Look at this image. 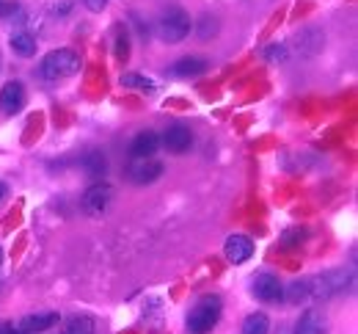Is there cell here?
Listing matches in <instances>:
<instances>
[{
  "instance_id": "obj_1",
  "label": "cell",
  "mask_w": 358,
  "mask_h": 334,
  "mask_svg": "<svg viewBox=\"0 0 358 334\" xmlns=\"http://www.w3.org/2000/svg\"><path fill=\"white\" fill-rule=\"evenodd\" d=\"M350 285V271L345 268H336V271H325V274H317L309 279H301V282H292L289 287H284V298L289 304H298V301H328L339 293H345V287Z\"/></svg>"
},
{
  "instance_id": "obj_2",
  "label": "cell",
  "mask_w": 358,
  "mask_h": 334,
  "mask_svg": "<svg viewBox=\"0 0 358 334\" xmlns=\"http://www.w3.org/2000/svg\"><path fill=\"white\" fill-rule=\"evenodd\" d=\"M221 312H224V301L218 295H204L196 301V307L187 312V321H185V332L187 334H210L218 321H221Z\"/></svg>"
},
{
  "instance_id": "obj_3",
  "label": "cell",
  "mask_w": 358,
  "mask_h": 334,
  "mask_svg": "<svg viewBox=\"0 0 358 334\" xmlns=\"http://www.w3.org/2000/svg\"><path fill=\"white\" fill-rule=\"evenodd\" d=\"M80 72V55L75 50H52L42 58V67H39V75L45 81H64V78H72Z\"/></svg>"
},
{
  "instance_id": "obj_4",
  "label": "cell",
  "mask_w": 358,
  "mask_h": 334,
  "mask_svg": "<svg viewBox=\"0 0 358 334\" xmlns=\"http://www.w3.org/2000/svg\"><path fill=\"white\" fill-rule=\"evenodd\" d=\"M187 34H190V17H187L182 8H169V11L160 17V22H157V36H160V42L177 45Z\"/></svg>"
},
{
  "instance_id": "obj_5",
  "label": "cell",
  "mask_w": 358,
  "mask_h": 334,
  "mask_svg": "<svg viewBox=\"0 0 358 334\" xmlns=\"http://www.w3.org/2000/svg\"><path fill=\"white\" fill-rule=\"evenodd\" d=\"M163 172H166V166L155 158H133V163L127 166V177L135 186H152L163 177Z\"/></svg>"
},
{
  "instance_id": "obj_6",
  "label": "cell",
  "mask_w": 358,
  "mask_h": 334,
  "mask_svg": "<svg viewBox=\"0 0 358 334\" xmlns=\"http://www.w3.org/2000/svg\"><path fill=\"white\" fill-rule=\"evenodd\" d=\"M110 202H113V188H110L108 183H94L89 191L83 193V199H80L83 213L91 216V218L102 216V213L110 207Z\"/></svg>"
},
{
  "instance_id": "obj_7",
  "label": "cell",
  "mask_w": 358,
  "mask_h": 334,
  "mask_svg": "<svg viewBox=\"0 0 358 334\" xmlns=\"http://www.w3.org/2000/svg\"><path fill=\"white\" fill-rule=\"evenodd\" d=\"M251 293H254L259 301H265V304H275V301L284 298V285L278 282V277L262 271V274H257V277L251 279Z\"/></svg>"
},
{
  "instance_id": "obj_8",
  "label": "cell",
  "mask_w": 358,
  "mask_h": 334,
  "mask_svg": "<svg viewBox=\"0 0 358 334\" xmlns=\"http://www.w3.org/2000/svg\"><path fill=\"white\" fill-rule=\"evenodd\" d=\"M160 144H163L171 155H185V152L193 146V133H190V127H187V125L177 122V125H171V127L163 133Z\"/></svg>"
},
{
  "instance_id": "obj_9",
  "label": "cell",
  "mask_w": 358,
  "mask_h": 334,
  "mask_svg": "<svg viewBox=\"0 0 358 334\" xmlns=\"http://www.w3.org/2000/svg\"><path fill=\"white\" fill-rule=\"evenodd\" d=\"M25 108V86L20 81H8L3 89H0V111L6 116H14Z\"/></svg>"
},
{
  "instance_id": "obj_10",
  "label": "cell",
  "mask_w": 358,
  "mask_h": 334,
  "mask_svg": "<svg viewBox=\"0 0 358 334\" xmlns=\"http://www.w3.org/2000/svg\"><path fill=\"white\" fill-rule=\"evenodd\" d=\"M224 254L229 263L240 265V263H248L254 257V240L248 235H229L224 243Z\"/></svg>"
},
{
  "instance_id": "obj_11",
  "label": "cell",
  "mask_w": 358,
  "mask_h": 334,
  "mask_svg": "<svg viewBox=\"0 0 358 334\" xmlns=\"http://www.w3.org/2000/svg\"><path fill=\"white\" fill-rule=\"evenodd\" d=\"M295 334H328V318L322 309H306L295 323Z\"/></svg>"
},
{
  "instance_id": "obj_12",
  "label": "cell",
  "mask_w": 358,
  "mask_h": 334,
  "mask_svg": "<svg viewBox=\"0 0 358 334\" xmlns=\"http://www.w3.org/2000/svg\"><path fill=\"white\" fill-rule=\"evenodd\" d=\"M160 149V136L155 130H141L130 144V158H152Z\"/></svg>"
},
{
  "instance_id": "obj_13",
  "label": "cell",
  "mask_w": 358,
  "mask_h": 334,
  "mask_svg": "<svg viewBox=\"0 0 358 334\" xmlns=\"http://www.w3.org/2000/svg\"><path fill=\"white\" fill-rule=\"evenodd\" d=\"M55 323H58V312H34V315H25V318L20 321V332L39 334V332L52 329Z\"/></svg>"
},
{
  "instance_id": "obj_14",
  "label": "cell",
  "mask_w": 358,
  "mask_h": 334,
  "mask_svg": "<svg viewBox=\"0 0 358 334\" xmlns=\"http://www.w3.org/2000/svg\"><path fill=\"white\" fill-rule=\"evenodd\" d=\"M210 69V64L204 58H179L177 64L171 67V75L177 78H196V75H204Z\"/></svg>"
},
{
  "instance_id": "obj_15",
  "label": "cell",
  "mask_w": 358,
  "mask_h": 334,
  "mask_svg": "<svg viewBox=\"0 0 358 334\" xmlns=\"http://www.w3.org/2000/svg\"><path fill=\"white\" fill-rule=\"evenodd\" d=\"M64 334H96V321L91 315H72L66 321Z\"/></svg>"
},
{
  "instance_id": "obj_16",
  "label": "cell",
  "mask_w": 358,
  "mask_h": 334,
  "mask_svg": "<svg viewBox=\"0 0 358 334\" xmlns=\"http://www.w3.org/2000/svg\"><path fill=\"white\" fill-rule=\"evenodd\" d=\"M11 50H14L17 55H22V58H31V55H36V39H34L31 34L20 31V34L11 36Z\"/></svg>"
},
{
  "instance_id": "obj_17",
  "label": "cell",
  "mask_w": 358,
  "mask_h": 334,
  "mask_svg": "<svg viewBox=\"0 0 358 334\" xmlns=\"http://www.w3.org/2000/svg\"><path fill=\"white\" fill-rule=\"evenodd\" d=\"M122 86H124V89L146 92V95H152V92L157 89V83H155L152 78H143V75H138V72H127V75H122Z\"/></svg>"
},
{
  "instance_id": "obj_18",
  "label": "cell",
  "mask_w": 358,
  "mask_h": 334,
  "mask_svg": "<svg viewBox=\"0 0 358 334\" xmlns=\"http://www.w3.org/2000/svg\"><path fill=\"white\" fill-rule=\"evenodd\" d=\"M270 332V321L265 312H254L243 321V334H268Z\"/></svg>"
},
{
  "instance_id": "obj_19",
  "label": "cell",
  "mask_w": 358,
  "mask_h": 334,
  "mask_svg": "<svg viewBox=\"0 0 358 334\" xmlns=\"http://www.w3.org/2000/svg\"><path fill=\"white\" fill-rule=\"evenodd\" d=\"M83 166H86V172L91 177H105V172H108V160H105L102 152H89L83 158Z\"/></svg>"
},
{
  "instance_id": "obj_20",
  "label": "cell",
  "mask_w": 358,
  "mask_h": 334,
  "mask_svg": "<svg viewBox=\"0 0 358 334\" xmlns=\"http://www.w3.org/2000/svg\"><path fill=\"white\" fill-rule=\"evenodd\" d=\"M113 50H116V58L124 64L127 58H130V39H127V34L119 28L116 31V45H113Z\"/></svg>"
},
{
  "instance_id": "obj_21",
  "label": "cell",
  "mask_w": 358,
  "mask_h": 334,
  "mask_svg": "<svg viewBox=\"0 0 358 334\" xmlns=\"http://www.w3.org/2000/svg\"><path fill=\"white\" fill-rule=\"evenodd\" d=\"M287 45H268V50H265V58H268L270 64H281V61H287Z\"/></svg>"
},
{
  "instance_id": "obj_22",
  "label": "cell",
  "mask_w": 358,
  "mask_h": 334,
  "mask_svg": "<svg viewBox=\"0 0 358 334\" xmlns=\"http://www.w3.org/2000/svg\"><path fill=\"white\" fill-rule=\"evenodd\" d=\"M303 238H306V230H301V227H298V230H289V232H284L281 243H284V246H292V240H303Z\"/></svg>"
},
{
  "instance_id": "obj_23",
  "label": "cell",
  "mask_w": 358,
  "mask_h": 334,
  "mask_svg": "<svg viewBox=\"0 0 358 334\" xmlns=\"http://www.w3.org/2000/svg\"><path fill=\"white\" fill-rule=\"evenodd\" d=\"M52 11L55 14H69L72 11V0H52Z\"/></svg>"
},
{
  "instance_id": "obj_24",
  "label": "cell",
  "mask_w": 358,
  "mask_h": 334,
  "mask_svg": "<svg viewBox=\"0 0 358 334\" xmlns=\"http://www.w3.org/2000/svg\"><path fill=\"white\" fill-rule=\"evenodd\" d=\"M80 3H83V6L89 8V11H94V14H96V11H105V8H108V0H80Z\"/></svg>"
},
{
  "instance_id": "obj_25",
  "label": "cell",
  "mask_w": 358,
  "mask_h": 334,
  "mask_svg": "<svg viewBox=\"0 0 358 334\" xmlns=\"http://www.w3.org/2000/svg\"><path fill=\"white\" fill-rule=\"evenodd\" d=\"M0 334H20V329H14L11 323H0Z\"/></svg>"
},
{
  "instance_id": "obj_26",
  "label": "cell",
  "mask_w": 358,
  "mask_h": 334,
  "mask_svg": "<svg viewBox=\"0 0 358 334\" xmlns=\"http://www.w3.org/2000/svg\"><path fill=\"white\" fill-rule=\"evenodd\" d=\"M6 193H8V188H6L3 183H0V204H3V199H6Z\"/></svg>"
},
{
  "instance_id": "obj_27",
  "label": "cell",
  "mask_w": 358,
  "mask_h": 334,
  "mask_svg": "<svg viewBox=\"0 0 358 334\" xmlns=\"http://www.w3.org/2000/svg\"><path fill=\"white\" fill-rule=\"evenodd\" d=\"M0 263H3V249H0Z\"/></svg>"
},
{
  "instance_id": "obj_28",
  "label": "cell",
  "mask_w": 358,
  "mask_h": 334,
  "mask_svg": "<svg viewBox=\"0 0 358 334\" xmlns=\"http://www.w3.org/2000/svg\"><path fill=\"white\" fill-rule=\"evenodd\" d=\"M0 6H3V0H0Z\"/></svg>"
}]
</instances>
